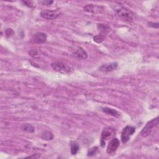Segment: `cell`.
<instances>
[{
    "mask_svg": "<svg viewBox=\"0 0 159 159\" xmlns=\"http://www.w3.org/2000/svg\"><path fill=\"white\" fill-rule=\"evenodd\" d=\"M113 9L119 16L126 21L131 23L133 22L136 19L135 14L133 13H132L130 10L123 6H121L119 4H116Z\"/></svg>",
    "mask_w": 159,
    "mask_h": 159,
    "instance_id": "cell-1",
    "label": "cell"
},
{
    "mask_svg": "<svg viewBox=\"0 0 159 159\" xmlns=\"http://www.w3.org/2000/svg\"><path fill=\"white\" fill-rule=\"evenodd\" d=\"M51 66L55 71L60 73H70L73 72V68L67 63L60 61H55L52 63Z\"/></svg>",
    "mask_w": 159,
    "mask_h": 159,
    "instance_id": "cell-2",
    "label": "cell"
},
{
    "mask_svg": "<svg viewBox=\"0 0 159 159\" xmlns=\"http://www.w3.org/2000/svg\"><path fill=\"white\" fill-rule=\"evenodd\" d=\"M158 117L153 119H152L149 122H148L141 132V136L143 137H147L150 136L152 133L153 131L156 129V128L158 126Z\"/></svg>",
    "mask_w": 159,
    "mask_h": 159,
    "instance_id": "cell-3",
    "label": "cell"
},
{
    "mask_svg": "<svg viewBox=\"0 0 159 159\" xmlns=\"http://www.w3.org/2000/svg\"><path fill=\"white\" fill-rule=\"evenodd\" d=\"M135 132L136 129L134 127L131 126H127L126 127H125L121 133L122 142L124 143V144L128 142L129 141L131 136L133 135Z\"/></svg>",
    "mask_w": 159,
    "mask_h": 159,
    "instance_id": "cell-4",
    "label": "cell"
},
{
    "mask_svg": "<svg viewBox=\"0 0 159 159\" xmlns=\"http://www.w3.org/2000/svg\"><path fill=\"white\" fill-rule=\"evenodd\" d=\"M114 134L115 130L112 128H110V127L106 128L103 129L102 134V137H101V145L103 147L105 146L106 141L111 138Z\"/></svg>",
    "mask_w": 159,
    "mask_h": 159,
    "instance_id": "cell-5",
    "label": "cell"
},
{
    "mask_svg": "<svg viewBox=\"0 0 159 159\" xmlns=\"http://www.w3.org/2000/svg\"><path fill=\"white\" fill-rule=\"evenodd\" d=\"M60 12L57 10H46L40 13L42 18L45 19L52 20L55 19L59 16Z\"/></svg>",
    "mask_w": 159,
    "mask_h": 159,
    "instance_id": "cell-6",
    "label": "cell"
},
{
    "mask_svg": "<svg viewBox=\"0 0 159 159\" xmlns=\"http://www.w3.org/2000/svg\"><path fill=\"white\" fill-rule=\"evenodd\" d=\"M120 142L119 141L117 138H114L111 140L108 144V147H107V153H112L113 152H115L116 149H118V147L119 146Z\"/></svg>",
    "mask_w": 159,
    "mask_h": 159,
    "instance_id": "cell-7",
    "label": "cell"
},
{
    "mask_svg": "<svg viewBox=\"0 0 159 159\" xmlns=\"http://www.w3.org/2000/svg\"><path fill=\"white\" fill-rule=\"evenodd\" d=\"M118 67V63L114 62V63H108V64H104L101 66L99 68V70L102 72H109L113 71L114 70L116 69Z\"/></svg>",
    "mask_w": 159,
    "mask_h": 159,
    "instance_id": "cell-8",
    "label": "cell"
},
{
    "mask_svg": "<svg viewBox=\"0 0 159 159\" xmlns=\"http://www.w3.org/2000/svg\"><path fill=\"white\" fill-rule=\"evenodd\" d=\"M33 40L35 43L43 44L47 40V35L43 33H38L33 35Z\"/></svg>",
    "mask_w": 159,
    "mask_h": 159,
    "instance_id": "cell-9",
    "label": "cell"
},
{
    "mask_svg": "<svg viewBox=\"0 0 159 159\" xmlns=\"http://www.w3.org/2000/svg\"><path fill=\"white\" fill-rule=\"evenodd\" d=\"M102 110L104 113L114 116V117H116V118H120L121 116V114L119 112H118V111H116L112 108H107V107L103 108Z\"/></svg>",
    "mask_w": 159,
    "mask_h": 159,
    "instance_id": "cell-10",
    "label": "cell"
},
{
    "mask_svg": "<svg viewBox=\"0 0 159 159\" xmlns=\"http://www.w3.org/2000/svg\"><path fill=\"white\" fill-rule=\"evenodd\" d=\"M73 54L80 59H86L88 57L87 52L81 47H78V49L75 51Z\"/></svg>",
    "mask_w": 159,
    "mask_h": 159,
    "instance_id": "cell-11",
    "label": "cell"
},
{
    "mask_svg": "<svg viewBox=\"0 0 159 159\" xmlns=\"http://www.w3.org/2000/svg\"><path fill=\"white\" fill-rule=\"evenodd\" d=\"M83 9L84 11L90 13H96L97 12H99V8L94 6L93 4H88L83 8Z\"/></svg>",
    "mask_w": 159,
    "mask_h": 159,
    "instance_id": "cell-12",
    "label": "cell"
},
{
    "mask_svg": "<svg viewBox=\"0 0 159 159\" xmlns=\"http://www.w3.org/2000/svg\"><path fill=\"white\" fill-rule=\"evenodd\" d=\"M41 138L45 141H51L54 139V134L50 131H45L42 134Z\"/></svg>",
    "mask_w": 159,
    "mask_h": 159,
    "instance_id": "cell-13",
    "label": "cell"
},
{
    "mask_svg": "<svg viewBox=\"0 0 159 159\" xmlns=\"http://www.w3.org/2000/svg\"><path fill=\"white\" fill-rule=\"evenodd\" d=\"M28 54L31 57L35 58V59H37V58H39L41 55L40 52L39 50H35V49H33V50H29Z\"/></svg>",
    "mask_w": 159,
    "mask_h": 159,
    "instance_id": "cell-14",
    "label": "cell"
},
{
    "mask_svg": "<svg viewBox=\"0 0 159 159\" xmlns=\"http://www.w3.org/2000/svg\"><path fill=\"white\" fill-rule=\"evenodd\" d=\"M22 129L23 131H26L28 132H30V133H32V132H34L35 129L34 127L29 124H25L22 126Z\"/></svg>",
    "mask_w": 159,
    "mask_h": 159,
    "instance_id": "cell-15",
    "label": "cell"
},
{
    "mask_svg": "<svg viewBox=\"0 0 159 159\" xmlns=\"http://www.w3.org/2000/svg\"><path fill=\"white\" fill-rule=\"evenodd\" d=\"M80 149L79 146L76 144V143H73L71 146V153L72 155H75L77 153Z\"/></svg>",
    "mask_w": 159,
    "mask_h": 159,
    "instance_id": "cell-16",
    "label": "cell"
},
{
    "mask_svg": "<svg viewBox=\"0 0 159 159\" xmlns=\"http://www.w3.org/2000/svg\"><path fill=\"white\" fill-rule=\"evenodd\" d=\"M98 28L101 32H102L103 33H107V32L109 31V27L106 24H99L98 26Z\"/></svg>",
    "mask_w": 159,
    "mask_h": 159,
    "instance_id": "cell-17",
    "label": "cell"
},
{
    "mask_svg": "<svg viewBox=\"0 0 159 159\" xmlns=\"http://www.w3.org/2000/svg\"><path fill=\"white\" fill-rule=\"evenodd\" d=\"M93 39L94 42H96L98 44H99V43H102V42L104 40V37L102 34H99V35L94 36L93 38Z\"/></svg>",
    "mask_w": 159,
    "mask_h": 159,
    "instance_id": "cell-18",
    "label": "cell"
},
{
    "mask_svg": "<svg viewBox=\"0 0 159 159\" xmlns=\"http://www.w3.org/2000/svg\"><path fill=\"white\" fill-rule=\"evenodd\" d=\"M98 150V147H94L92 148L91 149H89V150L88 152V156H93L94 155L95 153H96L97 151Z\"/></svg>",
    "mask_w": 159,
    "mask_h": 159,
    "instance_id": "cell-19",
    "label": "cell"
},
{
    "mask_svg": "<svg viewBox=\"0 0 159 159\" xmlns=\"http://www.w3.org/2000/svg\"><path fill=\"white\" fill-rule=\"evenodd\" d=\"M6 34L8 37L11 36L12 35L14 34V31L11 29H7L6 30Z\"/></svg>",
    "mask_w": 159,
    "mask_h": 159,
    "instance_id": "cell-20",
    "label": "cell"
},
{
    "mask_svg": "<svg viewBox=\"0 0 159 159\" xmlns=\"http://www.w3.org/2000/svg\"><path fill=\"white\" fill-rule=\"evenodd\" d=\"M23 3H24V4H26V6H28L29 7H32L33 5V3L32 1H23Z\"/></svg>",
    "mask_w": 159,
    "mask_h": 159,
    "instance_id": "cell-21",
    "label": "cell"
},
{
    "mask_svg": "<svg viewBox=\"0 0 159 159\" xmlns=\"http://www.w3.org/2000/svg\"><path fill=\"white\" fill-rule=\"evenodd\" d=\"M40 3L43 4L44 5H50L51 4L53 3V1H40Z\"/></svg>",
    "mask_w": 159,
    "mask_h": 159,
    "instance_id": "cell-22",
    "label": "cell"
},
{
    "mask_svg": "<svg viewBox=\"0 0 159 159\" xmlns=\"http://www.w3.org/2000/svg\"><path fill=\"white\" fill-rule=\"evenodd\" d=\"M40 157V154H34L33 155H31V156H29L28 158H38Z\"/></svg>",
    "mask_w": 159,
    "mask_h": 159,
    "instance_id": "cell-23",
    "label": "cell"
}]
</instances>
